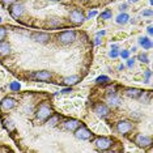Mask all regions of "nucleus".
Returning a JSON list of instances; mask_svg holds the SVG:
<instances>
[{"label": "nucleus", "mask_w": 153, "mask_h": 153, "mask_svg": "<svg viewBox=\"0 0 153 153\" xmlns=\"http://www.w3.org/2000/svg\"><path fill=\"white\" fill-rule=\"evenodd\" d=\"M9 88H11L12 90H19L20 89V84L19 82H12V84L9 85Z\"/></svg>", "instance_id": "27"}, {"label": "nucleus", "mask_w": 153, "mask_h": 153, "mask_svg": "<svg viewBox=\"0 0 153 153\" xmlns=\"http://www.w3.org/2000/svg\"><path fill=\"white\" fill-rule=\"evenodd\" d=\"M152 29H153L152 26H149V27H148V33H149V34H152V33H153V30H152Z\"/></svg>", "instance_id": "33"}, {"label": "nucleus", "mask_w": 153, "mask_h": 153, "mask_svg": "<svg viewBox=\"0 0 153 153\" xmlns=\"http://www.w3.org/2000/svg\"><path fill=\"white\" fill-rule=\"evenodd\" d=\"M126 9H127V5H126V4L120 5V11H126Z\"/></svg>", "instance_id": "32"}, {"label": "nucleus", "mask_w": 153, "mask_h": 153, "mask_svg": "<svg viewBox=\"0 0 153 153\" xmlns=\"http://www.w3.org/2000/svg\"><path fill=\"white\" fill-rule=\"evenodd\" d=\"M134 64H135V60H134V59H128V63H127L128 67H132Z\"/></svg>", "instance_id": "31"}, {"label": "nucleus", "mask_w": 153, "mask_h": 153, "mask_svg": "<svg viewBox=\"0 0 153 153\" xmlns=\"http://www.w3.org/2000/svg\"><path fill=\"white\" fill-rule=\"evenodd\" d=\"M139 59H140L143 63H148V62H149L148 60V56L145 54H140V55H139Z\"/></svg>", "instance_id": "24"}, {"label": "nucleus", "mask_w": 153, "mask_h": 153, "mask_svg": "<svg viewBox=\"0 0 153 153\" xmlns=\"http://www.w3.org/2000/svg\"><path fill=\"white\" fill-rule=\"evenodd\" d=\"M8 8H9V13H11V16L13 19H19V17H21L24 15V12H25V7H24V4L20 3L19 0H16Z\"/></svg>", "instance_id": "1"}, {"label": "nucleus", "mask_w": 153, "mask_h": 153, "mask_svg": "<svg viewBox=\"0 0 153 153\" xmlns=\"http://www.w3.org/2000/svg\"><path fill=\"white\" fill-rule=\"evenodd\" d=\"M79 126H80V122L76 119H69V120L64 122V128L67 131H75Z\"/></svg>", "instance_id": "13"}, {"label": "nucleus", "mask_w": 153, "mask_h": 153, "mask_svg": "<svg viewBox=\"0 0 153 153\" xmlns=\"http://www.w3.org/2000/svg\"><path fill=\"white\" fill-rule=\"evenodd\" d=\"M32 111H33V106L32 105H30V106H25V113L32 114Z\"/></svg>", "instance_id": "30"}, {"label": "nucleus", "mask_w": 153, "mask_h": 153, "mask_svg": "<svg viewBox=\"0 0 153 153\" xmlns=\"http://www.w3.org/2000/svg\"><path fill=\"white\" fill-rule=\"evenodd\" d=\"M101 19H103V20H109V19H111V12L107 9V11H105V12H102L101 13Z\"/></svg>", "instance_id": "22"}, {"label": "nucleus", "mask_w": 153, "mask_h": 153, "mask_svg": "<svg viewBox=\"0 0 153 153\" xmlns=\"http://www.w3.org/2000/svg\"><path fill=\"white\" fill-rule=\"evenodd\" d=\"M0 22H1V17H0Z\"/></svg>", "instance_id": "39"}, {"label": "nucleus", "mask_w": 153, "mask_h": 153, "mask_svg": "<svg viewBox=\"0 0 153 153\" xmlns=\"http://www.w3.org/2000/svg\"><path fill=\"white\" fill-rule=\"evenodd\" d=\"M75 136H76V139H79V140H88V139H90V136H92V132L84 126H81V127L79 126L75 130Z\"/></svg>", "instance_id": "5"}, {"label": "nucleus", "mask_w": 153, "mask_h": 153, "mask_svg": "<svg viewBox=\"0 0 153 153\" xmlns=\"http://www.w3.org/2000/svg\"><path fill=\"white\" fill-rule=\"evenodd\" d=\"M107 102H109V105H110V106H114V107L120 105V100L118 98L115 94H113V96L110 94V96H109V98H107Z\"/></svg>", "instance_id": "16"}, {"label": "nucleus", "mask_w": 153, "mask_h": 153, "mask_svg": "<svg viewBox=\"0 0 153 153\" xmlns=\"http://www.w3.org/2000/svg\"><path fill=\"white\" fill-rule=\"evenodd\" d=\"M51 115H53V110H51L50 106H47V105L39 106V109L37 110V119L41 120V122L48 119Z\"/></svg>", "instance_id": "3"}, {"label": "nucleus", "mask_w": 153, "mask_h": 153, "mask_svg": "<svg viewBox=\"0 0 153 153\" xmlns=\"http://www.w3.org/2000/svg\"><path fill=\"white\" fill-rule=\"evenodd\" d=\"M16 0H1V3H3V5H5V7H9L11 4H13Z\"/></svg>", "instance_id": "28"}, {"label": "nucleus", "mask_w": 153, "mask_h": 153, "mask_svg": "<svg viewBox=\"0 0 153 153\" xmlns=\"http://www.w3.org/2000/svg\"><path fill=\"white\" fill-rule=\"evenodd\" d=\"M145 75H147V79H149V77H151V71H149V69H148V71H147V74H145Z\"/></svg>", "instance_id": "35"}, {"label": "nucleus", "mask_w": 153, "mask_h": 153, "mask_svg": "<svg viewBox=\"0 0 153 153\" xmlns=\"http://www.w3.org/2000/svg\"><path fill=\"white\" fill-rule=\"evenodd\" d=\"M139 42H140V45L144 47V50H151L152 48V42L149 38H140Z\"/></svg>", "instance_id": "17"}, {"label": "nucleus", "mask_w": 153, "mask_h": 153, "mask_svg": "<svg viewBox=\"0 0 153 153\" xmlns=\"http://www.w3.org/2000/svg\"><path fill=\"white\" fill-rule=\"evenodd\" d=\"M34 80H39V81H48L51 79V72L48 71H37L33 75Z\"/></svg>", "instance_id": "11"}, {"label": "nucleus", "mask_w": 153, "mask_h": 153, "mask_svg": "<svg viewBox=\"0 0 153 153\" xmlns=\"http://www.w3.org/2000/svg\"><path fill=\"white\" fill-rule=\"evenodd\" d=\"M97 15V12H90L89 13V17H93V16H96Z\"/></svg>", "instance_id": "34"}, {"label": "nucleus", "mask_w": 153, "mask_h": 153, "mask_svg": "<svg viewBox=\"0 0 153 153\" xmlns=\"http://www.w3.org/2000/svg\"><path fill=\"white\" fill-rule=\"evenodd\" d=\"M118 55H119V53H118L117 50H113V51H110V56H111V58H117Z\"/></svg>", "instance_id": "29"}, {"label": "nucleus", "mask_w": 153, "mask_h": 153, "mask_svg": "<svg viewBox=\"0 0 153 153\" xmlns=\"http://www.w3.org/2000/svg\"><path fill=\"white\" fill-rule=\"evenodd\" d=\"M58 122H59V115H51L47 123H48L50 127H55L58 124Z\"/></svg>", "instance_id": "20"}, {"label": "nucleus", "mask_w": 153, "mask_h": 153, "mask_svg": "<svg viewBox=\"0 0 153 153\" xmlns=\"http://www.w3.org/2000/svg\"><path fill=\"white\" fill-rule=\"evenodd\" d=\"M131 130H132V123L128 122V120H122L117 124V131L122 135L127 134V132H130Z\"/></svg>", "instance_id": "9"}, {"label": "nucleus", "mask_w": 153, "mask_h": 153, "mask_svg": "<svg viewBox=\"0 0 153 153\" xmlns=\"http://www.w3.org/2000/svg\"><path fill=\"white\" fill-rule=\"evenodd\" d=\"M48 1H54V3H56V1H60V0H48Z\"/></svg>", "instance_id": "38"}, {"label": "nucleus", "mask_w": 153, "mask_h": 153, "mask_svg": "<svg viewBox=\"0 0 153 153\" xmlns=\"http://www.w3.org/2000/svg\"><path fill=\"white\" fill-rule=\"evenodd\" d=\"M94 145L100 151H107V149H110L111 145H113V140L109 137H98V139H96Z\"/></svg>", "instance_id": "4"}, {"label": "nucleus", "mask_w": 153, "mask_h": 153, "mask_svg": "<svg viewBox=\"0 0 153 153\" xmlns=\"http://www.w3.org/2000/svg\"><path fill=\"white\" fill-rule=\"evenodd\" d=\"M120 56L123 59H128V56H130V51H128V50H123L120 53Z\"/></svg>", "instance_id": "25"}, {"label": "nucleus", "mask_w": 153, "mask_h": 153, "mask_svg": "<svg viewBox=\"0 0 153 153\" xmlns=\"http://www.w3.org/2000/svg\"><path fill=\"white\" fill-rule=\"evenodd\" d=\"M135 143H136V145H139V147L147 148L152 144V139L149 136H147V135L139 134V135H136V137H135Z\"/></svg>", "instance_id": "7"}, {"label": "nucleus", "mask_w": 153, "mask_h": 153, "mask_svg": "<svg viewBox=\"0 0 153 153\" xmlns=\"http://www.w3.org/2000/svg\"><path fill=\"white\" fill-rule=\"evenodd\" d=\"M140 93H141V90H139V89H132V88H130V89H127V92H126V94L128 96V97H131V98H137L139 96H140Z\"/></svg>", "instance_id": "18"}, {"label": "nucleus", "mask_w": 153, "mask_h": 153, "mask_svg": "<svg viewBox=\"0 0 153 153\" xmlns=\"http://www.w3.org/2000/svg\"><path fill=\"white\" fill-rule=\"evenodd\" d=\"M94 111L97 113V115H100V117H106V115H109V113H110L109 107H107L106 105H102V103L96 105Z\"/></svg>", "instance_id": "12"}, {"label": "nucleus", "mask_w": 153, "mask_h": 153, "mask_svg": "<svg viewBox=\"0 0 153 153\" xmlns=\"http://www.w3.org/2000/svg\"><path fill=\"white\" fill-rule=\"evenodd\" d=\"M107 81H109V77H107V76H100V77L97 79V82H98V84H105Z\"/></svg>", "instance_id": "23"}, {"label": "nucleus", "mask_w": 153, "mask_h": 153, "mask_svg": "<svg viewBox=\"0 0 153 153\" xmlns=\"http://www.w3.org/2000/svg\"><path fill=\"white\" fill-rule=\"evenodd\" d=\"M15 106H16V101L13 98H11V97H7V98H4L3 102L0 103V109L3 111H8V110L13 109Z\"/></svg>", "instance_id": "10"}, {"label": "nucleus", "mask_w": 153, "mask_h": 153, "mask_svg": "<svg viewBox=\"0 0 153 153\" xmlns=\"http://www.w3.org/2000/svg\"><path fill=\"white\" fill-rule=\"evenodd\" d=\"M128 19H130V17H128L127 13H120V15L117 17V22L120 24V25H122V24H127Z\"/></svg>", "instance_id": "19"}, {"label": "nucleus", "mask_w": 153, "mask_h": 153, "mask_svg": "<svg viewBox=\"0 0 153 153\" xmlns=\"http://www.w3.org/2000/svg\"><path fill=\"white\" fill-rule=\"evenodd\" d=\"M11 54V45L5 41H1L0 42V55L1 56H7V55Z\"/></svg>", "instance_id": "14"}, {"label": "nucleus", "mask_w": 153, "mask_h": 153, "mask_svg": "<svg viewBox=\"0 0 153 153\" xmlns=\"http://www.w3.org/2000/svg\"><path fill=\"white\" fill-rule=\"evenodd\" d=\"M75 39H76V33L74 30H67V32L59 34V42L62 45H71L75 42Z\"/></svg>", "instance_id": "2"}, {"label": "nucleus", "mask_w": 153, "mask_h": 153, "mask_svg": "<svg viewBox=\"0 0 153 153\" xmlns=\"http://www.w3.org/2000/svg\"><path fill=\"white\" fill-rule=\"evenodd\" d=\"M5 37H7V29L4 26H0V42H1V41H4Z\"/></svg>", "instance_id": "21"}, {"label": "nucleus", "mask_w": 153, "mask_h": 153, "mask_svg": "<svg viewBox=\"0 0 153 153\" xmlns=\"http://www.w3.org/2000/svg\"><path fill=\"white\" fill-rule=\"evenodd\" d=\"M141 15L144 17H151L152 16V9H145V11L141 12Z\"/></svg>", "instance_id": "26"}, {"label": "nucleus", "mask_w": 153, "mask_h": 153, "mask_svg": "<svg viewBox=\"0 0 153 153\" xmlns=\"http://www.w3.org/2000/svg\"><path fill=\"white\" fill-rule=\"evenodd\" d=\"M68 92H71V89H64L63 90V93H68Z\"/></svg>", "instance_id": "36"}, {"label": "nucleus", "mask_w": 153, "mask_h": 153, "mask_svg": "<svg viewBox=\"0 0 153 153\" xmlns=\"http://www.w3.org/2000/svg\"><path fill=\"white\" fill-rule=\"evenodd\" d=\"M130 3H136V1H139V0H128Z\"/></svg>", "instance_id": "37"}, {"label": "nucleus", "mask_w": 153, "mask_h": 153, "mask_svg": "<svg viewBox=\"0 0 153 153\" xmlns=\"http://www.w3.org/2000/svg\"><path fill=\"white\" fill-rule=\"evenodd\" d=\"M69 19H71V21L74 22L75 25H81V24L85 21L84 13L81 11H79V9H74V11L71 12V15H69Z\"/></svg>", "instance_id": "6"}, {"label": "nucleus", "mask_w": 153, "mask_h": 153, "mask_svg": "<svg viewBox=\"0 0 153 153\" xmlns=\"http://www.w3.org/2000/svg\"><path fill=\"white\" fill-rule=\"evenodd\" d=\"M32 39L37 43H41V45H45L50 41V34L47 33H39V32H36L32 34Z\"/></svg>", "instance_id": "8"}, {"label": "nucleus", "mask_w": 153, "mask_h": 153, "mask_svg": "<svg viewBox=\"0 0 153 153\" xmlns=\"http://www.w3.org/2000/svg\"><path fill=\"white\" fill-rule=\"evenodd\" d=\"M80 81V77H79V76H68V77H65L64 79V84L65 85H69V86H71V85H75V84H77V82Z\"/></svg>", "instance_id": "15"}]
</instances>
